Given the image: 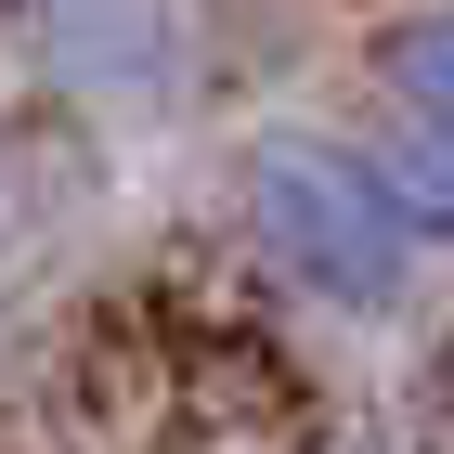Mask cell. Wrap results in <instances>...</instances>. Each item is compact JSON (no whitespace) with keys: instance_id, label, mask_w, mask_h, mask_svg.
<instances>
[{"instance_id":"obj_1","label":"cell","mask_w":454,"mask_h":454,"mask_svg":"<svg viewBox=\"0 0 454 454\" xmlns=\"http://www.w3.org/2000/svg\"><path fill=\"white\" fill-rule=\"evenodd\" d=\"M234 234L247 260L299 299V312H403L428 273V234L403 208V182L377 169V143H338V130H260L234 156Z\"/></svg>"},{"instance_id":"obj_2","label":"cell","mask_w":454,"mask_h":454,"mask_svg":"<svg viewBox=\"0 0 454 454\" xmlns=\"http://www.w3.org/2000/svg\"><path fill=\"white\" fill-rule=\"evenodd\" d=\"M13 27H27V52L66 78V91H91V105H143V91L182 78V13L169 0H13Z\"/></svg>"},{"instance_id":"obj_3","label":"cell","mask_w":454,"mask_h":454,"mask_svg":"<svg viewBox=\"0 0 454 454\" xmlns=\"http://www.w3.org/2000/svg\"><path fill=\"white\" fill-rule=\"evenodd\" d=\"M377 169L403 182V208H416L428 247H454V105H377Z\"/></svg>"},{"instance_id":"obj_4","label":"cell","mask_w":454,"mask_h":454,"mask_svg":"<svg viewBox=\"0 0 454 454\" xmlns=\"http://www.w3.org/2000/svg\"><path fill=\"white\" fill-rule=\"evenodd\" d=\"M377 105H454V0H416L377 39Z\"/></svg>"}]
</instances>
